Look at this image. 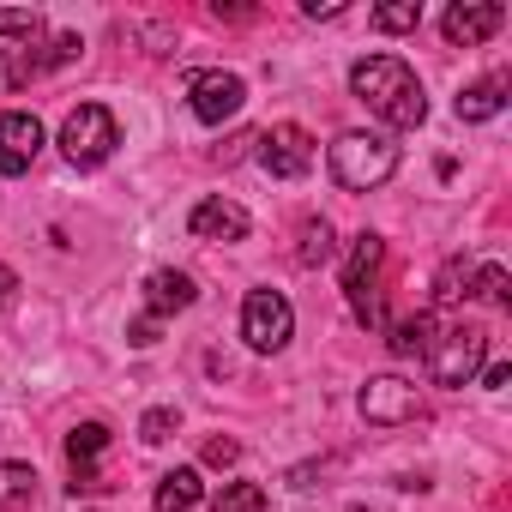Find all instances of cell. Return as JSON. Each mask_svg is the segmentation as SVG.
Listing matches in <instances>:
<instances>
[{"label":"cell","mask_w":512,"mask_h":512,"mask_svg":"<svg viewBox=\"0 0 512 512\" xmlns=\"http://www.w3.org/2000/svg\"><path fill=\"white\" fill-rule=\"evenodd\" d=\"M350 91L356 103H368L374 121H386L392 133H410L428 121V97H422V79L398 61V55H368L350 67Z\"/></svg>","instance_id":"cell-1"},{"label":"cell","mask_w":512,"mask_h":512,"mask_svg":"<svg viewBox=\"0 0 512 512\" xmlns=\"http://www.w3.org/2000/svg\"><path fill=\"white\" fill-rule=\"evenodd\" d=\"M398 175V145H392V133H338V145H332V181L338 187H350V193H368V187H380V181H392Z\"/></svg>","instance_id":"cell-2"},{"label":"cell","mask_w":512,"mask_h":512,"mask_svg":"<svg viewBox=\"0 0 512 512\" xmlns=\"http://www.w3.org/2000/svg\"><path fill=\"white\" fill-rule=\"evenodd\" d=\"M428 380L434 386H470L488 362V332L482 326H440L428 344Z\"/></svg>","instance_id":"cell-3"},{"label":"cell","mask_w":512,"mask_h":512,"mask_svg":"<svg viewBox=\"0 0 512 512\" xmlns=\"http://www.w3.org/2000/svg\"><path fill=\"white\" fill-rule=\"evenodd\" d=\"M115 145H121V127H115V115H109L103 103H79V109L61 121V157H67L73 169L109 163Z\"/></svg>","instance_id":"cell-4"},{"label":"cell","mask_w":512,"mask_h":512,"mask_svg":"<svg viewBox=\"0 0 512 512\" xmlns=\"http://www.w3.org/2000/svg\"><path fill=\"white\" fill-rule=\"evenodd\" d=\"M241 338L247 350H260V356H278L290 338H296V308L284 290H247L241 302Z\"/></svg>","instance_id":"cell-5"},{"label":"cell","mask_w":512,"mask_h":512,"mask_svg":"<svg viewBox=\"0 0 512 512\" xmlns=\"http://www.w3.org/2000/svg\"><path fill=\"white\" fill-rule=\"evenodd\" d=\"M380 260H386V241L374 229H362L350 241V260H344V296L356 308L362 326H380V296H374V278H380Z\"/></svg>","instance_id":"cell-6"},{"label":"cell","mask_w":512,"mask_h":512,"mask_svg":"<svg viewBox=\"0 0 512 512\" xmlns=\"http://www.w3.org/2000/svg\"><path fill=\"white\" fill-rule=\"evenodd\" d=\"M253 145H260V169L278 175V181H302V175L314 169V139H308V127H296V121L266 127Z\"/></svg>","instance_id":"cell-7"},{"label":"cell","mask_w":512,"mask_h":512,"mask_svg":"<svg viewBox=\"0 0 512 512\" xmlns=\"http://www.w3.org/2000/svg\"><path fill=\"white\" fill-rule=\"evenodd\" d=\"M241 103H247V85H241L235 73H223V67H211V73H193V79H187V109H193L205 127L235 121V115H241Z\"/></svg>","instance_id":"cell-8"},{"label":"cell","mask_w":512,"mask_h":512,"mask_svg":"<svg viewBox=\"0 0 512 512\" xmlns=\"http://www.w3.org/2000/svg\"><path fill=\"white\" fill-rule=\"evenodd\" d=\"M500 25H506V7H500V0H458V7L440 13V37H446L452 49H476V43H488Z\"/></svg>","instance_id":"cell-9"},{"label":"cell","mask_w":512,"mask_h":512,"mask_svg":"<svg viewBox=\"0 0 512 512\" xmlns=\"http://www.w3.org/2000/svg\"><path fill=\"white\" fill-rule=\"evenodd\" d=\"M362 416L374 422V428H398V422H410L416 416V386L410 380H398V374H374L368 386H362Z\"/></svg>","instance_id":"cell-10"},{"label":"cell","mask_w":512,"mask_h":512,"mask_svg":"<svg viewBox=\"0 0 512 512\" xmlns=\"http://www.w3.org/2000/svg\"><path fill=\"white\" fill-rule=\"evenodd\" d=\"M43 151V121L25 115V109H7L0 115V175H25Z\"/></svg>","instance_id":"cell-11"},{"label":"cell","mask_w":512,"mask_h":512,"mask_svg":"<svg viewBox=\"0 0 512 512\" xmlns=\"http://www.w3.org/2000/svg\"><path fill=\"white\" fill-rule=\"evenodd\" d=\"M85 55V43H79V31H61V37H49V43H37V49H25L19 61H7V85H25V79H43V73H55V67H67V61H79Z\"/></svg>","instance_id":"cell-12"},{"label":"cell","mask_w":512,"mask_h":512,"mask_svg":"<svg viewBox=\"0 0 512 512\" xmlns=\"http://www.w3.org/2000/svg\"><path fill=\"white\" fill-rule=\"evenodd\" d=\"M187 229H193L199 241H247L253 217H247L235 199H199V205L187 211Z\"/></svg>","instance_id":"cell-13"},{"label":"cell","mask_w":512,"mask_h":512,"mask_svg":"<svg viewBox=\"0 0 512 512\" xmlns=\"http://www.w3.org/2000/svg\"><path fill=\"white\" fill-rule=\"evenodd\" d=\"M145 302H151L157 320H169V314H181V308L199 302V284H193L187 272H151V278H145Z\"/></svg>","instance_id":"cell-14"},{"label":"cell","mask_w":512,"mask_h":512,"mask_svg":"<svg viewBox=\"0 0 512 512\" xmlns=\"http://www.w3.org/2000/svg\"><path fill=\"white\" fill-rule=\"evenodd\" d=\"M37 43H43V13H31V7H0V61H19Z\"/></svg>","instance_id":"cell-15"},{"label":"cell","mask_w":512,"mask_h":512,"mask_svg":"<svg viewBox=\"0 0 512 512\" xmlns=\"http://www.w3.org/2000/svg\"><path fill=\"white\" fill-rule=\"evenodd\" d=\"M199 494H205L199 470H193V464H181V470H169V476L157 482V512H193V506H199Z\"/></svg>","instance_id":"cell-16"},{"label":"cell","mask_w":512,"mask_h":512,"mask_svg":"<svg viewBox=\"0 0 512 512\" xmlns=\"http://www.w3.org/2000/svg\"><path fill=\"white\" fill-rule=\"evenodd\" d=\"M458 121H494L500 109H506V79H482V85H470V91H458Z\"/></svg>","instance_id":"cell-17"},{"label":"cell","mask_w":512,"mask_h":512,"mask_svg":"<svg viewBox=\"0 0 512 512\" xmlns=\"http://www.w3.org/2000/svg\"><path fill=\"white\" fill-rule=\"evenodd\" d=\"M31 500H37V470L0 458V512H19V506H31Z\"/></svg>","instance_id":"cell-18"},{"label":"cell","mask_w":512,"mask_h":512,"mask_svg":"<svg viewBox=\"0 0 512 512\" xmlns=\"http://www.w3.org/2000/svg\"><path fill=\"white\" fill-rule=\"evenodd\" d=\"M434 332H440V320L434 314H410V320H398L392 326V356H428V344H434Z\"/></svg>","instance_id":"cell-19"},{"label":"cell","mask_w":512,"mask_h":512,"mask_svg":"<svg viewBox=\"0 0 512 512\" xmlns=\"http://www.w3.org/2000/svg\"><path fill=\"white\" fill-rule=\"evenodd\" d=\"M332 253H338L332 223H326V217H308V223H302V247H296V260H302V266H326Z\"/></svg>","instance_id":"cell-20"},{"label":"cell","mask_w":512,"mask_h":512,"mask_svg":"<svg viewBox=\"0 0 512 512\" xmlns=\"http://www.w3.org/2000/svg\"><path fill=\"white\" fill-rule=\"evenodd\" d=\"M211 512H266V488L260 482H223Z\"/></svg>","instance_id":"cell-21"},{"label":"cell","mask_w":512,"mask_h":512,"mask_svg":"<svg viewBox=\"0 0 512 512\" xmlns=\"http://www.w3.org/2000/svg\"><path fill=\"white\" fill-rule=\"evenodd\" d=\"M470 260H446L440 272H434V302H464L470 296Z\"/></svg>","instance_id":"cell-22"},{"label":"cell","mask_w":512,"mask_h":512,"mask_svg":"<svg viewBox=\"0 0 512 512\" xmlns=\"http://www.w3.org/2000/svg\"><path fill=\"white\" fill-rule=\"evenodd\" d=\"M470 296L506 308V302H512V278H506V266H476V272H470Z\"/></svg>","instance_id":"cell-23"},{"label":"cell","mask_w":512,"mask_h":512,"mask_svg":"<svg viewBox=\"0 0 512 512\" xmlns=\"http://www.w3.org/2000/svg\"><path fill=\"white\" fill-rule=\"evenodd\" d=\"M103 446H109V428H103V422H79V428L67 434V458H73V464H91Z\"/></svg>","instance_id":"cell-24"},{"label":"cell","mask_w":512,"mask_h":512,"mask_svg":"<svg viewBox=\"0 0 512 512\" xmlns=\"http://www.w3.org/2000/svg\"><path fill=\"white\" fill-rule=\"evenodd\" d=\"M374 25L380 31H416L422 25V7H416V0H404V7H374Z\"/></svg>","instance_id":"cell-25"},{"label":"cell","mask_w":512,"mask_h":512,"mask_svg":"<svg viewBox=\"0 0 512 512\" xmlns=\"http://www.w3.org/2000/svg\"><path fill=\"white\" fill-rule=\"evenodd\" d=\"M175 434V410H145V422H139V440L145 446H163Z\"/></svg>","instance_id":"cell-26"},{"label":"cell","mask_w":512,"mask_h":512,"mask_svg":"<svg viewBox=\"0 0 512 512\" xmlns=\"http://www.w3.org/2000/svg\"><path fill=\"white\" fill-rule=\"evenodd\" d=\"M67 488H73V500H79V494H103V488H109V476H97L91 464H73V482H67Z\"/></svg>","instance_id":"cell-27"},{"label":"cell","mask_w":512,"mask_h":512,"mask_svg":"<svg viewBox=\"0 0 512 512\" xmlns=\"http://www.w3.org/2000/svg\"><path fill=\"white\" fill-rule=\"evenodd\" d=\"M235 458H241V446H235V440H223V434H217V440H205V464H217V470H223V464H235Z\"/></svg>","instance_id":"cell-28"},{"label":"cell","mask_w":512,"mask_h":512,"mask_svg":"<svg viewBox=\"0 0 512 512\" xmlns=\"http://www.w3.org/2000/svg\"><path fill=\"white\" fill-rule=\"evenodd\" d=\"M157 332H163V320H157V314H145V320H133V326H127V338H133L139 350H145V344H157Z\"/></svg>","instance_id":"cell-29"},{"label":"cell","mask_w":512,"mask_h":512,"mask_svg":"<svg viewBox=\"0 0 512 512\" xmlns=\"http://www.w3.org/2000/svg\"><path fill=\"white\" fill-rule=\"evenodd\" d=\"M302 13H308V19H338V13H344V0H308Z\"/></svg>","instance_id":"cell-30"},{"label":"cell","mask_w":512,"mask_h":512,"mask_svg":"<svg viewBox=\"0 0 512 512\" xmlns=\"http://www.w3.org/2000/svg\"><path fill=\"white\" fill-rule=\"evenodd\" d=\"M506 380H512V368H506V362H488V368H482V386H488V392H500Z\"/></svg>","instance_id":"cell-31"},{"label":"cell","mask_w":512,"mask_h":512,"mask_svg":"<svg viewBox=\"0 0 512 512\" xmlns=\"http://www.w3.org/2000/svg\"><path fill=\"white\" fill-rule=\"evenodd\" d=\"M13 290H19V278H13V266H0V308L13 302Z\"/></svg>","instance_id":"cell-32"}]
</instances>
